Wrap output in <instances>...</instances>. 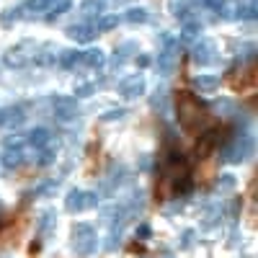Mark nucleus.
Wrapping results in <instances>:
<instances>
[{"label": "nucleus", "mask_w": 258, "mask_h": 258, "mask_svg": "<svg viewBox=\"0 0 258 258\" xmlns=\"http://www.w3.org/2000/svg\"><path fill=\"white\" fill-rule=\"evenodd\" d=\"M150 106H153L155 111L165 114V111H168V91H165V88H155L153 98H150Z\"/></svg>", "instance_id": "21"}, {"label": "nucleus", "mask_w": 258, "mask_h": 258, "mask_svg": "<svg viewBox=\"0 0 258 258\" xmlns=\"http://www.w3.org/2000/svg\"><path fill=\"white\" fill-rule=\"evenodd\" d=\"M83 207L85 209H96L98 207V194L96 191H83Z\"/></svg>", "instance_id": "33"}, {"label": "nucleus", "mask_w": 258, "mask_h": 258, "mask_svg": "<svg viewBox=\"0 0 258 258\" xmlns=\"http://www.w3.org/2000/svg\"><path fill=\"white\" fill-rule=\"evenodd\" d=\"M170 8H173V16H176V18H181V21L188 18V0H173V3H170Z\"/></svg>", "instance_id": "29"}, {"label": "nucleus", "mask_w": 258, "mask_h": 258, "mask_svg": "<svg viewBox=\"0 0 258 258\" xmlns=\"http://www.w3.org/2000/svg\"><path fill=\"white\" fill-rule=\"evenodd\" d=\"M238 13H240V18L253 21V18L258 16V3H255V0H248L245 6H240V8H238Z\"/></svg>", "instance_id": "28"}, {"label": "nucleus", "mask_w": 258, "mask_h": 258, "mask_svg": "<svg viewBox=\"0 0 258 258\" xmlns=\"http://www.w3.org/2000/svg\"><path fill=\"white\" fill-rule=\"evenodd\" d=\"M70 8V0H57V3H52L49 8H47V21H54V18H59L64 11Z\"/></svg>", "instance_id": "26"}, {"label": "nucleus", "mask_w": 258, "mask_h": 258, "mask_svg": "<svg viewBox=\"0 0 258 258\" xmlns=\"http://www.w3.org/2000/svg\"><path fill=\"white\" fill-rule=\"evenodd\" d=\"M24 121H26L24 106H8V109H0V129H18Z\"/></svg>", "instance_id": "9"}, {"label": "nucleus", "mask_w": 258, "mask_h": 258, "mask_svg": "<svg viewBox=\"0 0 258 258\" xmlns=\"http://www.w3.org/2000/svg\"><path fill=\"white\" fill-rule=\"evenodd\" d=\"M26 155H29V147H24V145H11V147H6V153H3V165L6 168H18L21 163L26 160Z\"/></svg>", "instance_id": "12"}, {"label": "nucleus", "mask_w": 258, "mask_h": 258, "mask_svg": "<svg viewBox=\"0 0 258 258\" xmlns=\"http://www.w3.org/2000/svg\"><path fill=\"white\" fill-rule=\"evenodd\" d=\"M54 57H57V54H54V47H52V44H44V47L39 49V54H34V59H36L39 64H52Z\"/></svg>", "instance_id": "27"}, {"label": "nucleus", "mask_w": 258, "mask_h": 258, "mask_svg": "<svg viewBox=\"0 0 258 258\" xmlns=\"http://www.w3.org/2000/svg\"><path fill=\"white\" fill-rule=\"evenodd\" d=\"M235 186H238V181H235L232 173H222V176L217 178V183H214V188H217L220 194H230Z\"/></svg>", "instance_id": "24"}, {"label": "nucleus", "mask_w": 258, "mask_h": 258, "mask_svg": "<svg viewBox=\"0 0 258 258\" xmlns=\"http://www.w3.org/2000/svg\"><path fill=\"white\" fill-rule=\"evenodd\" d=\"M73 245H75V250H78L80 255H91V253H96V245H98V240H96V230H93L88 222L75 225V230H73Z\"/></svg>", "instance_id": "3"}, {"label": "nucleus", "mask_w": 258, "mask_h": 258, "mask_svg": "<svg viewBox=\"0 0 258 258\" xmlns=\"http://www.w3.org/2000/svg\"><path fill=\"white\" fill-rule=\"evenodd\" d=\"M145 93V78L142 75H132V78H126L119 83V96L124 101H135Z\"/></svg>", "instance_id": "8"}, {"label": "nucleus", "mask_w": 258, "mask_h": 258, "mask_svg": "<svg viewBox=\"0 0 258 258\" xmlns=\"http://www.w3.org/2000/svg\"><path fill=\"white\" fill-rule=\"evenodd\" d=\"M68 36L75 39V41H93L98 36V29H96V21H83V24H73L68 29Z\"/></svg>", "instance_id": "10"}, {"label": "nucleus", "mask_w": 258, "mask_h": 258, "mask_svg": "<svg viewBox=\"0 0 258 258\" xmlns=\"http://www.w3.org/2000/svg\"><path fill=\"white\" fill-rule=\"evenodd\" d=\"M103 8H106L103 0H88V3H85L80 11H83V16H85V18H93V16L98 18V16L103 13Z\"/></svg>", "instance_id": "23"}, {"label": "nucleus", "mask_w": 258, "mask_h": 258, "mask_svg": "<svg viewBox=\"0 0 258 258\" xmlns=\"http://www.w3.org/2000/svg\"><path fill=\"white\" fill-rule=\"evenodd\" d=\"M217 145H220V129H209V132H204V135L199 137V142H197V158H199V160L207 158Z\"/></svg>", "instance_id": "11"}, {"label": "nucleus", "mask_w": 258, "mask_h": 258, "mask_svg": "<svg viewBox=\"0 0 258 258\" xmlns=\"http://www.w3.org/2000/svg\"><path fill=\"white\" fill-rule=\"evenodd\" d=\"M147 18H150V13L145 8H129L124 13V21H129V24H145Z\"/></svg>", "instance_id": "25"}, {"label": "nucleus", "mask_w": 258, "mask_h": 258, "mask_svg": "<svg viewBox=\"0 0 258 258\" xmlns=\"http://www.w3.org/2000/svg\"><path fill=\"white\" fill-rule=\"evenodd\" d=\"M34 54H36V44H34V41H21L18 47L8 49L3 62L8 64V68H24V64L34 62Z\"/></svg>", "instance_id": "4"}, {"label": "nucleus", "mask_w": 258, "mask_h": 258, "mask_svg": "<svg viewBox=\"0 0 258 258\" xmlns=\"http://www.w3.org/2000/svg\"><path fill=\"white\" fill-rule=\"evenodd\" d=\"M18 18H24V6H18V8H11V11H6L0 21H3V26H11L13 21H18Z\"/></svg>", "instance_id": "30"}, {"label": "nucleus", "mask_w": 258, "mask_h": 258, "mask_svg": "<svg viewBox=\"0 0 258 258\" xmlns=\"http://www.w3.org/2000/svg\"><path fill=\"white\" fill-rule=\"evenodd\" d=\"M176 114H178V121L183 129H197L204 121V106L199 103L197 96L181 91L176 96Z\"/></svg>", "instance_id": "1"}, {"label": "nucleus", "mask_w": 258, "mask_h": 258, "mask_svg": "<svg viewBox=\"0 0 258 258\" xmlns=\"http://www.w3.org/2000/svg\"><path fill=\"white\" fill-rule=\"evenodd\" d=\"M121 116H126L124 109H111V111H106L101 119H103V121H114V119H121Z\"/></svg>", "instance_id": "37"}, {"label": "nucleus", "mask_w": 258, "mask_h": 258, "mask_svg": "<svg viewBox=\"0 0 258 258\" xmlns=\"http://www.w3.org/2000/svg\"><path fill=\"white\" fill-rule=\"evenodd\" d=\"M54 225H57V214H54V209H47V212H41V214H39V222H36L39 235L49 238V235L54 232Z\"/></svg>", "instance_id": "14"}, {"label": "nucleus", "mask_w": 258, "mask_h": 258, "mask_svg": "<svg viewBox=\"0 0 258 258\" xmlns=\"http://www.w3.org/2000/svg\"><path fill=\"white\" fill-rule=\"evenodd\" d=\"M54 119L59 124H68L78 119V101L68 98V96H57L54 98Z\"/></svg>", "instance_id": "7"}, {"label": "nucleus", "mask_w": 258, "mask_h": 258, "mask_svg": "<svg viewBox=\"0 0 258 258\" xmlns=\"http://www.w3.org/2000/svg\"><path fill=\"white\" fill-rule=\"evenodd\" d=\"M137 52V44H135V41H126V44H121L116 52H114V59H111V68L116 70V68H121V64L129 59V57H132Z\"/></svg>", "instance_id": "16"}, {"label": "nucleus", "mask_w": 258, "mask_h": 258, "mask_svg": "<svg viewBox=\"0 0 258 258\" xmlns=\"http://www.w3.org/2000/svg\"><path fill=\"white\" fill-rule=\"evenodd\" d=\"M52 142H54V140H52ZM52 142H49L47 147H41V155H39V160H36L39 165H52V163H54V155H57V153L52 150Z\"/></svg>", "instance_id": "31"}, {"label": "nucleus", "mask_w": 258, "mask_h": 258, "mask_svg": "<svg viewBox=\"0 0 258 258\" xmlns=\"http://www.w3.org/2000/svg\"><path fill=\"white\" fill-rule=\"evenodd\" d=\"M240 59H245V62H253V59H255V44H253V41L243 47V54H240Z\"/></svg>", "instance_id": "36"}, {"label": "nucleus", "mask_w": 258, "mask_h": 258, "mask_svg": "<svg viewBox=\"0 0 258 258\" xmlns=\"http://www.w3.org/2000/svg\"><path fill=\"white\" fill-rule=\"evenodd\" d=\"M199 34H202V24H199V21L186 18V21H183V29H181V41L191 44V41H197V39H199Z\"/></svg>", "instance_id": "17"}, {"label": "nucleus", "mask_w": 258, "mask_h": 258, "mask_svg": "<svg viewBox=\"0 0 258 258\" xmlns=\"http://www.w3.org/2000/svg\"><path fill=\"white\" fill-rule=\"evenodd\" d=\"M137 235H140V238H147V235H150V225H140L137 227Z\"/></svg>", "instance_id": "38"}, {"label": "nucleus", "mask_w": 258, "mask_h": 258, "mask_svg": "<svg viewBox=\"0 0 258 258\" xmlns=\"http://www.w3.org/2000/svg\"><path fill=\"white\" fill-rule=\"evenodd\" d=\"M176 62H178V41L165 36V49L158 54V73L163 78H168L170 73L176 70Z\"/></svg>", "instance_id": "5"}, {"label": "nucleus", "mask_w": 258, "mask_h": 258, "mask_svg": "<svg viewBox=\"0 0 258 258\" xmlns=\"http://www.w3.org/2000/svg\"><path fill=\"white\" fill-rule=\"evenodd\" d=\"M150 163H153V158H150V155H142V160H140V168H142V170H147V168H150Z\"/></svg>", "instance_id": "39"}, {"label": "nucleus", "mask_w": 258, "mask_h": 258, "mask_svg": "<svg viewBox=\"0 0 258 258\" xmlns=\"http://www.w3.org/2000/svg\"><path fill=\"white\" fill-rule=\"evenodd\" d=\"M52 142V132L44 126H39V129H31V132L26 135V145L31 150H41V147H47Z\"/></svg>", "instance_id": "13"}, {"label": "nucleus", "mask_w": 258, "mask_h": 258, "mask_svg": "<svg viewBox=\"0 0 258 258\" xmlns=\"http://www.w3.org/2000/svg\"><path fill=\"white\" fill-rule=\"evenodd\" d=\"M91 93H96V85L93 83H85V85H80V88H75V98H85V96H91Z\"/></svg>", "instance_id": "34"}, {"label": "nucleus", "mask_w": 258, "mask_h": 258, "mask_svg": "<svg viewBox=\"0 0 258 258\" xmlns=\"http://www.w3.org/2000/svg\"><path fill=\"white\" fill-rule=\"evenodd\" d=\"M191 3H199V6H204V0H191Z\"/></svg>", "instance_id": "42"}, {"label": "nucleus", "mask_w": 258, "mask_h": 258, "mask_svg": "<svg viewBox=\"0 0 258 258\" xmlns=\"http://www.w3.org/2000/svg\"><path fill=\"white\" fill-rule=\"evenodd\" d=\"M103 62H106V54H103V49H98V47L80 54V64H85V68L98 70V68H103Z\"/></svg>", "instance_id": "15"}, {"label": "nucleus", "mask_w": 258, "mask_h": 258, "mask_svg": "<svg viewBox=\"0 0 258 258\" xmlns=\"http://www.w3.org/2000/svg\"><path fill=\"white\" fill-rule=\"evenodd\" d=\"M253 150L250 135H235L225 147H222V160L225 163H243Z\"/></svg>", "instance_id": "2"}, {"label": "nucleus", "mask_w": 258, "mask_h": 258, "mask_svg": "<svg viewBox=\"0 0 258 258\" xmlns=\"http://www.w3.org/2000/svg\"><path fill=\"white\" fill-rule=\"evenodd\" d=\"M64 207H68V212H83V191L80 188H73L68 194V199H64Z\"/></svg>", "instance_id": "22"}, {"label": "nucleus", "mask_w": 258, "mask_h": 258, "mask_svg": "<svg viewBox=\"0 0 258 258\" xmlns=\"http://www.w3.org/2000/svg\"><path fill=\"white\" fill-rule=\"evenodd\" d=\"M129 253H145V248L142 245H132V248H129Z\"/></svg>", "instance_id": "41"}, {"label": "nucleus", "mask_w": 258, "mask_h": 258, "mask_svg": "<svg viewBox=\"0 0 258 258\" xmlns=\"http://www.w3.org/2000/svg\"><path fill=\"white\" fill-rule=\"evenodd\" d=\"M191 62L199 64V68L217 62V47H214V41L212 39H199L197 44L191 47Z\"/></svg>", "instance_id": "6"}, {"label": "nucleus", "mask_w": 258, "mask_h": 258, "mask_svg": "<svg viewBox=\"0 0 258 258\" xmlns=\"http://www.w3.org/2000/svg\"><path fill=\"white\" fill-rule=\"evenodd\" d=\"M116 24H119L116 16H103L101 21H96V29L98 31H111V29H116Z\"/></svg>", "instance_id": "32"}, {"label": "nucleus", "mask_w": 258, "mask_h": 258, "mask_svg": "<svg viewBox=\"0 0 258 258\" xmlns=\"http://www.w3.org/2000/svg\"><path fill=\"white\" fill-rule=\"evenodd\" d=\"M194 238H197V232H194V230H183V235H181V248H191V245H194Z\"/></svg>", "instance_id": "35"}, {"label": "nucleus", "mask_w": 258, "mask_h": 258, "mask_svg": "<svg viewBox=\"0 0 258 258\" xmlns=\"http://www.w3.org/2000/svg\"><path fill=\"white\" fill-rule=\"evenodd\" d=\"M137 64H140V68H147V64H150V57H147V54H140V57H137Z\"/></svg>", "instance_id": "40"}, {"label": "nucleus", "mask_w": 258, "mask_h": 258, "mask_svg": "<svg viewBox=\"0 0 258 258\" xmlns=\"http://www.w3.org/2000/svg\"><path fill=\"white\" fill-rule=\"evenodd\" d=\"M80 54L83 52H78V49H62L57 54V62L62 64L64 70H73V68H78V64H80Z\"/></svg>", "instance_id": "18"}, {"label": "nucleus", "mask_w": 258, "mask_h": 258, "mask_svg": "<svg viewBox=\"0 0 258 258\" xmlns=\"http://www.w3.org/2000/svg\"><path fill=\"white\" fill-rule=\"evenodd\" d=\"M220 220H222V207H209L207 212H204V217H202V227L204 230H212V227H217L220 225Z\"/></svg>", "instance_id": "20"}, {"label": "nucleus", "mask_w": 258, "mask_h": 258, "mask_svg": "<svg viewBox=\"0 0 258 258\" xmlns=\"http://www.w3.org/2000/svg\"><path fill=\"white\" fill-rule=\"evenodd\" d=\"M194 85L204 93H212V91L220 88V75H197L194 78Z\"/></svg>", "instance_id": "19"}]
</instances>
